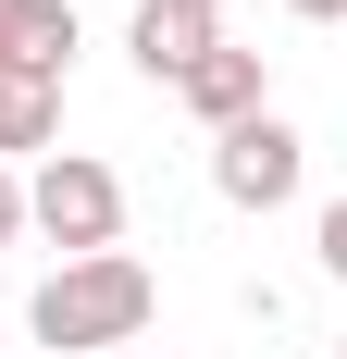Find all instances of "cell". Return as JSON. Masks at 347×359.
I'll return each mask as SVG.
<instances>
[{
  "label": "cell",
  "mask_w": 347,
  "mask_h": 359,
  "mask_svg": "<svg viewBox=\"0 0 347 359\" xmlns=\"http://www.w3.org/2000/svg\"><path fill=\"white\" fill-rule=\"evenodd\" d=\"M310 260H322V273L347 285V198H322V223H310Z\"/></svg>",
  "instance_id": "ba28073f"
},
{
  "label": "cell",
  "mask_w": 347,
  "mask_h": 359,
  "mask_svg": "<svg viewBox=\"0 0 347 359\" xmlns=\"http://www.w3.org/2000/svg\"><path fill=\"white\" fill-rule=\"evenodd\" d=\"M25 223H37L63 260H100L112 236H124V174L87 161V149H50V161L25 174Z\"/></svg>",
  "instance_id": "7a4b0ae2"
},
{
  "label": "cell",
  "mask_w": 347,
  "mask_h": 359,
  "mask_svg": "<svg viewBox=\"0 0 347 359\" xmlns=\"http://www.w3.org/2000/svg\"><path fill=\"white\" fill-rule=\"evenodd\" d=\"M149 310H162L149 260L100 248V260H63V273L37 285L25 334H37V347H63V359H87V347H137V334H149Z\"/></svg>",
  "instance_id": "6da1fadb"
},
{
  "label": "cell",
  "mask_w": 347,
  "mask_h": 359,
  "mask_svg": "<svg viewBox=\"0 0 347 359\" xmlns=\"http://www.w3.org/2000/svg\"><path fill=\"white\" fill-rule=\"evenodd\" d=\"M298 174H310V149H298V124H273V111H248V124L211 137V186H223V211H285Z\"/></svg>",
  "instance_id": "3957f363"
},
{
  "label": "cell",
  "mask_w": 347,
  "mask_h": 359,
  "mask_svg": "<svg viewBox=\"0 0 347 359\" xmlns=\"http://www.w3.org/2000/svg\"><path fill=\"white\" fill-rule=\"evenodd\" d=\"M25 236V174H0V248Z\"/></svg>",
  "instance_id": "9c48e42d"
},
{
  "label": "cell",
  "mask_w": 347,
  "mask_h": 359,
  "mask_svg": "<svg viewBox=\"0 0 347 359\" xmlns=\"http://www.w3.org/2000/svg\"><path fill=\"white\" fill-rule=\"evenodd\" d=\"M124 50H137V74H149V87H174L199 50H223V25H211V13H186V0H137Z\"/></svg>",
  "instance_id": "8992f818"
},
{
  "label": "cell",
  "mask_w": 347,
  "mask_h": 359,
  "mask_svg": "<svg viewBox=\"0 0 347 359\" xmlns=\"http://www.w3.org/2000/svg\"><path fill=\"white\" fill-rule=\"evenodd\" d=\"M186 13H211V25H223V0H186Z\"/></svg>",
  "instance_id": "8fae6325"
},
{
  "label": "cell",
  "mask_w": 347,
  "mask_h": 359,
  "mask_svg": "<svg viewBox=\"0 0 347 359\" xmlns=\"http://www.w3.org/2000/svg\"><path fill=\"white\" fill-rule=\"evenodd\" d=\"M285 13H298V25H347V0H285Z\"/></svg>",
  "instance_id": "30bf717a"
},
{
  "label": "cell",
  "mask_w": 347,
  "mask_h": 359,
  "mask_svg": "<svg viewBox=\"0 0 347 359\" xmlns=\"http://www.w3.org/2000/svg\"><path fill=\"white\" fill-rule=\"evenodd\" d=\"M63 62H74V0H0V74L63 87Z\"/></svg>",
  "instance_id": "277c9868"
},
{
  "label": "cell",
  "mask_w": 347,
  "mask_h": 359,
  "mask_svg": "<svg viewBox=\"0 0 347 359\" xmlns=\"http://www.w3.org/2000/svg\"><path fill=\"white\" fill-rule=\"evenodd\" d=\"M174 100L199 111L211 137H223V124H248V111H273V100H261V50H199V62L174 74Z\"/></svg>",
  "instance_id": "5b68a950"
},
{
  "label": "cell",
  "mask_w": 347,
  "mask_h": 359,
  "mask_svg": "<svg viewBox=\"0 0 347 359\" xmlns=\"http://www.w3.org/2000/svg\"><path fill=\"white\" fill-rule=\"evenodd\" d=\"M50 137H63V87H13V74H0V174H13L25 149H50Z\"/></svg>",
  "instance_id": "52a82bcc"
}]
</instances>
